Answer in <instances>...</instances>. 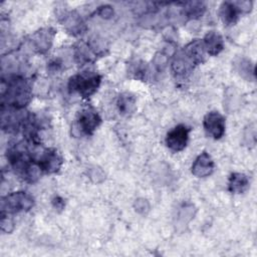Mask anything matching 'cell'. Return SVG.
Here are the masks:
<instances>
[{
    "instance_id": "cell-13",
    "label": "cell",
    "mask_w": 257,
    "mask_h": 257,
    "mask_svg": "<svg viewBox=\"0 0 257 257\" xmlns=\"http://www.w3.org/2000/svg\"><path fill=\"white\" fill-rule=\"evenodd\" d=\"M63 26L71 35H79L84 32L85 25L81 17L76 12H68L63 17Z\"/></svg>"
},
{
    "instance_id": "cell-23",
    "label": "cell",
    "mask_w": 257,
    "mask_h": 257,
    "mask_svg": "<svg viewBox=\"0 0 257 257\" xmlns=\"http://www.w3.org/2000/svg\"><path fill=\"white\" fill-rule=\"evenodd\" d=\"M52 204H53L54 208L57 209V210H62L64 208V205H65L64 200L62 198H60L59 196H56V197L53 198Z\"/></svg>"
},
{
    "instance_id": "cell-7",
    "label": "cell",
    "mask_w": 257,
    "mask_h": 257,
    "mask_svg": "<svg viewBox=\"0 0 257 257\" xmlns=\"http://www.w3.org/2000/svg\"><path fill=\"white\" fill-rule=\"evenodd\" d=\"M190 128L185 124H178L168 132L166 136V145L173 152L184 150L188 144Z\"/></svg>"
},
{
    "instance_id": "cell-2",
    "label": "cell",
    "mask_w": 257,
    "mask_h": 257,
    "mask_svg": "<svg viewBox=\"0 0 257 257\" xmlns=\"http://www.w3.org/2000/svg\"><path fill=\"white\" fill-rule=\"evenodd\" d=\"M101 77L93 71H84L70 77L68 88L70 92H76L82 97H88L93 94L99 84Z\"/></svg>"
},
{
    "instance_id": "cell-6",
    "label": "cell",
    "mask_w": 257,
    "mask_h": 257,
    "mask_svg": "<svg viewBox=\"0 0 257 257\" xmlns=\"http://www.w3.org/2000/svg\"><path fill=\"white\" fill-rule=\"evenodd\" d=\"M63 159L55 149H44L38 155L36 164L41 172L52 174L56 173L62 166Z\"/></svg>"
},
{
    "instance_id": "cell-1",
    "label": "cell",
    "mask_w": 257,
    "mask_h": 257,
    "mask_svg": "<svg viewBox=\"0 0 257 257\" xmlns=\"http://www.w3.org/2000/svg\"><path fill=\"white\" fill-rule=\"evenodd\" d=\"M31 87L21 76H12L1 81L2 106L22 109L31 99Z\"/></svg>"
},
{
    "instance_id": "cell-18",
    "label": "cell",
    "mask_w": 257,
    "mask_h": 257,
    "mask_svg": "<svg viewBox=\"0 0 257 257\" xmlns=\"http://www.w3.org/2000/svg\"><path fill=\"white\" fill-rule=\"evenodd\" d=\"M238 72H240V74L242 76H247V78H250V76L254 75V67L251 64V62L247 59H241L238 63Z\"/></svg>"
},
{
    "instance_id": "cell-11",
    "label": "cell",
    "mask_w": 257,
    "mask_h": 257,
    "mask_svg": "<svg viewBox=\"0 0 257 257\" xmlns=\"http://www.w3.org/2000/svg\"><path fill=\"white\" fill-rule=\"evenodd\" d=\"M203 46L205 51L212 56L218 55L224 48V41L222 36L216 31L208 32L203 39Z\"/></svg>"
},
{
    "instance_id": "cell-8",
    "label": "cell",
    "mask_w": 257,
    "mask_h": 257,
    "mask_svg": "<svg viewBox=\"0 0 257 257\" xmlns=\"http://www.w3.org/2000/svg\"><path fill=\"white\" fill-rule=\"evenodd\" d=\"M203 126L208 136L219 140L225 134V118L218 111H210L204 116Z\"/></svg>"
},
{
    "instance_id": "cell-10",
    "label": "cell",
    "mask_w": 257,
    "mask_h": 257,
    "mask_svg": "<svg viewBox=\"0 0 257 257\" xmlns=\"http://www.w3.org/2000/svg\"><path fill=\"white\" fill-rule=\"evenodd\" d=\"M214 171V162L211 156L203 152L200 154L192 165V174L198 178H205L210 176Z\"/></svg>"
},
{
    "instance_id": "cell-22",
    "label": "cell",
    "mask_w": 257,
    "mask_h": 257,
    "mask_svg": "<svg viewBox=\"0 0 257 257\" xmlns=\"http://www.w3.org/2000/svg\"><path fill=\"white\" fill-rule=\"evenodd\" d=\"M135 208L139 213H146L149 210L150 206H149V203L147 202V200L138 199L135 202Z\"/></svg>"
},
{
    "instance_id": "cell-14",
    "label": "cell",
    "mask_w": 257,
    "mask_h": 257,
    "mask_svg": "<svg viewBox=\"0 0 257 257\" xmlns=\"http://www.w3.org/2000/svg\"><path fill=\"white\" fill-rule=\"evenodd\" d=\"M189 58L190 60L195 64H200L205 59V49L203 46V42L199 39H195L191 41L189 44H187L184 49L182 50Z\"/></svg>"
},
{
    "instance_id": "cell-4",
    "label": "cell",
    "mask_w": 257,
    "mask_h": 257,
    "mask_svg": "<svg viewBox=\"0 0 257 257\" xmlns=\"http://www.w3.org/2000/svg\"><path fill=\"white\" fill-rule=\"evenodd\" d=\"M101 118L92 107H84L79 110L75 117L76 128L84 136H90L98 127Z\"/></svg>"
},
{
    "instance_id": "cell-15",
    "label": "cell",
    "mask_w": 257,
    "mask_h": 257,
    "mask_svg": "<svg viewBox=\"0 0 257 257\" xmlns=\"http://www.w3.org/2000/svg\"><path fill=\"white\" fill-rule=\"evenodd\" d=\"M249 187V180L246 175L242 173H233L229 178L228 188L231 193L241 194Z\"/></svg>"
},
{
    "instance_id": "cell-3",
    "label": "cell",
    "mask_w": 257,
    "mask_h": 257,
    "mask_svg": "<svg viewBox=\"0 0 257 257\" xmlns=\"http://www.w3.org/2000/svg\"><path fill=\"white\" fill-rule=\"evenodd\" d=\"M34 205L32 196L26 192H13L1 199V214H13L30 210Z\"/></svg>"
},
{
    "instance_id": "cell-9",
    "label": "cell",
    "mask_w": 257,
    "mask_h": 257,
    "mask_svg": "<svg viewBox=\"0 0 257 257\" xmlns=\"http://www.w3.org/2000/svg\"><path fill=\"white\" fill-rule=\"evenodd\" d=\"M55 31L52 28H43L32 35L31 45L38 53H44L52 44Z\"/></svg>"
},
{
    "instance_id": "cell-17",
    "label": "cell",
    "mask_w": 257,
    "mask_h": 257,
    "mask_svg": "<svg viewBox=\"0 0 257 257\" xmlns=\"http://www.w3.org/2000/svg\"><path fill=\"white\" fill-rule=\"evenodd\" d=\"M205 10H206V7L202 2H198V1L188 2V3H185V7L183 8V14L188 18L195 19L202 16Z\"/></svg>"
},
{
    "instance_id": "cell-20",
    "label": "cell",
    "mask_w": 257,
    "mask_h": 257,
    "mask_svg": "<svg viewBox=\"0 0 257 257\" xmlns=\"http://www.w3.org/2000/svg\"><path fill=\"white\" fill-rule=\"evenodd\" d=\"M167 60H168V55L166 53H164V52H159L155 56V60H154L155 66L158 69H163L166 66Z\"/></svg>"
},
{
    "instance_id": "cell-12",
    "label": "cell",
    "mask_w": 257,
    "mask_h": 257,
    "mask_svg": "<svg viewBox=\"0 0 257 257\" xmlns=\"http://www.w3.org/2000/svg\"><path fill=\"white\" fill-rule=\"evenodd\" d=\"M194 66L195 64L183 51L175 56L171 65L172 71L176 76H185L189 74L193 70Z\"/></svg>"
},
{
    "instance_id": "cell-16",
    "label": "cell",
    "mask_w": 257,
    "mask_h": 257,
    "mask_svg": "<svg viewBox=\"0 0 257 257\" xmlns=\"http://www.w3.org/2000/svg\"><path fill=\"white\" fill-rule=\"evenodd\" d=\"M117 107L121 114H128L135 110L136 100L130 93H122L117 98Z\"/></svg>"
},
{
    "instance_id": "cell-5",
    "label": "cell",
    "mask_w": 257,
    "mask_h": 257,
    "mask_svg": "<svg viewBox=\"0 0 257 257\" xmlns=\"http://www.w3.org/2000/svg\"><path fill=\"white\" fill-rule=\"evenodd\" d=\"M252 8V3L248 1L238 2H223L219 9V15L224 25H233L238 20L239 14L249 12Z\"/></svg>"
},
{
    "instance_id": "cell-19",
    "label": "cell",
    "mask_w": 257,
    "mask_h": 257,
    "mask_svg": "<svg viewBox=\"0 0 257 257\" xmlns=\"http://www.w3.org/2000/svg\"><path fill=\"white\" fill-rule=\"evenodd\" d=\"M1 228L4 232H11L13 229V221L7 214H1Z\"/></svg>"
},
{
    "instance_id": "cell-21",
    "label": "cell",
    "mask_w": 257,
    "mask_h": 257,
    "mask_svg": "<svg viewBox=\"0 0 257 257\" xmlns=\"http://www.w3.org/2000/svg\"><path fill=\"white\" fill-rule=\"evenodd\" d=\"M97 13L100 17L108 19L113 15V9L108 5H104V6H101V7L98 8Z\"/></svg>"
}]
</instances>
